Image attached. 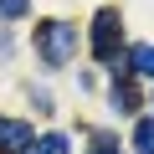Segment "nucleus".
<instances>
[{"instance_id":"nucleus-3","label":"nucleus","mask_w":154,"mask_h":154,"mask_svg":"<svg viewBox=\"0 0 154 154\" xmlns=\"http://www.w3.org/2000/svg\"><path fill=\"white\" fill-rule=\"evenodd\" d=\"M0 149L5 154H26L31 149V128L16 123V118H0Z\"/></svg>"},{"instance_id":"nucleus-8","label":"nucleus","mask_w":154,"mask_h":154,"mask_svg":"<svg viewBox=\"0 0 154 154\" xmlns=\"http://www.w3.org/2000/svg\"><path fill=\"white\" fill-rule=\"evenodd\" d=\"M113 108H134V88H128V82L113 88Z\"/></svg>"},{"instance_id":"nucleus-4","label":"nucleus","mask_w":154,"mask_h":154,"mask_svg":"<svg viewBox=\"0 0 154 154\" xmlns=\"http://www.w3.org/2000/svg\"><path fill=\"white\" fill-rule=\"evenodd\" d=\"M134 154H154V118L134 123Z\"/></svg>"},{"instance_id":"nucleus-1","label":"nucleus","mask_w":154,"mask_h":154,"mask_svg":"<svg viewBox=\"0 0 154 154\" xmlns=\"http://www.w3.org/2000/svg\"><path fill=\"white\" fill-rule=\"evenodd\" d=\"M123 51V16L118 11H98L93 16V57L98 62H118Z\"/></svg>"},{"instance_id":"nucleus-2","label":"nucleus","mask_w":154,"mask_h":154,"mask_svg":"<svg viewBox=\"0 0 154 154\" xmlns=\"http://www.w3.org/2000/svg\"><path fill=\"white\" fill-rule=\"evenodd\" d=\"M36 51H41L51 67H62V62L72 57V26H67V21H41V26H36Z\"/></svg>"},{"instance_id":"nucleus-9","label":"nucleus","mask_w":154,"mask_h":154,"mask_svg":"<svg viewBox=\"0 0 154 154\" xmlns=\"http://www.w3.org/2000/svg\"><path fill=\"white\" fill-rule=\"evenodd\" d=\"M93 154H113V134H98L93 139Z\"/></svg>"},{"instance_id":"nucleus-7","label":"nucleus","mask_w":154,"mask_h":154,"mask_svg":"<svg viewBox=\"0 0 154 154\" xmlns=\"http://www.w3.org/2000/svg\"><path fill=\"white\" fill-rule=\"evenodd\" d=\"M26 11H31V0H0V21H16Z\"/></svg>"},{"instance_id":"nucleus-6","label":"nucleus","mask_w":154,"mask_h":154,"mask_svg":"<svg viewBox=\"0 0 154 154\" xmlns=\"http://www.w3.org/2000/svg\"><path fill=\"white\" fill-rule=\"evenodd\" d=\"M26 154H67V134H41Z\"/></svg>"},{"instance_id":"nucleus-5","label":"nucleus","mask_w":154,"mask_h":154,"mask_svg":"<svg viewBox=\"0 0 154 154\" xmlns=\"http://www.w3.org/2000/svg\"><path fill=\"white\" fill-rule=\"evenodd\" d=\"M128 67L139 77H154V46H128Z\"/></svg>"}]
</instances>
